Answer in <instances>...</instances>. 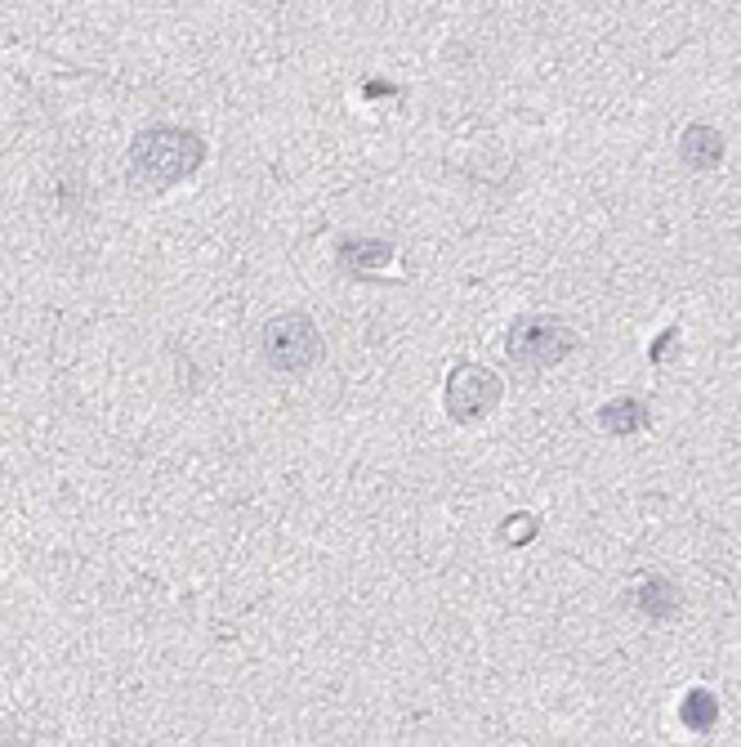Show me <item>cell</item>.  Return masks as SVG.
Returning <instances> with one entry per match:
<instances>
[{"mask_svg":"<svg viewBox=\"0 0 741 747\" xmlns=\"http://www.w3.org/2000/svg\"><path fill=\"white\" fill-rule=\"evenodd\" d=\"M202 162H206V144L196 134L179 130V126H153L130 144L134 179L153 183V189H166V183L188 179Z\"/></svg>","mask_w":741,"mask_h":747,"instance_id":"6da1fadb","label":"cell"},{"mask_svg":"<svg viewBox=\"0 0 741 747\" xmlns=\"http://www.w3.org/2000/svg\"><path fill=\"white\" fill-rule=\"evenodd\" d=\"M264 358L277 371H309L322 358V332L309 313H282L264 327Z\"/></svg>","mask_w":741,"mask_h":747,"instance_id":"7a4b0ae2","label":"cell"},{"mask_svg":"<svg viewBox=\"0 0 741 747\" xmlns=\"http://www.w3.org/2000/svg\"><path fill=\"white\" fill-rule=\"evenodd\" d=\"M572 345H576L572 327H563L559 318H546V313L518 318L510 332V358L523 367H554L559 358L572 354Z\"/></svg>","mask_w":741,"mask_h":747,"instance_id":"3957f363","label":"cell"},{"mask_svg":"<svg viewBox=\"0 0 741 747\" xmlns=\"http://www.w3.org/2000/svg\"><path fill=\"white\" fill-rule=\"evenodd\" d=\"M442 403H447V416H452V422H461V426L482 422V416L501 403V381H497V371H487V367H478V363H461L452 377H447Z\"/></svg>","mask_w":741,"mask_h":747,"instance_id":"277c9868","label":"cell"},{"mask_svg":"<svg viewBox=\"0 0 741 747\" xmlns=\"http://www.w3.org/2000/svg\"><path fill=\"white\" fill-rule=\"evenodd\" d=\"M683 157L693 162L697 170L719 166V157H724V139H719V130H710V126H693V130L683 134Z\"/></svg>","mask_w":741,"mask_h":747,"instance_id":"5b68a950","label":"cell"},{"mask_svg":"<svg viewBox=\"0 0 741 747\" xmlns=\"http://www.w3.org/2000/svg\"><path fill=\"white\" fill-rule=\"evenodd\" d=\"M599 422H603L608 435H634V430L648 426V407L638 403V399H621V403H608L599 412Z\"/></svg>","mask_w":741,"mask_h":747,"instance_id":"8992f818","label":"cell"},{"mask_svg":"<svg viewBox=\"0 0 741 747\" xmlns=\"http://www.w3.org/2000/svg\"><path fill=\"white\" fill-rule=\"evenodd\" d=\"M339 260H344V269H354V273H371V269H380V264H389L393 260V247L389 242H358V238H349L339 247Z\"/></svg>","mask_w":741,"mask_h":747,"instance_id":"52a82bcc","label":"cell"},{"mask_svg":"<svg viewBox=\"0 0 741 747\" xmlns=\"http://www.w3.org/2000/svg\"><path fill=\"white\" fill-rule=\"evenodd\" d=\"M715 721H719V703H715L710 689H693V693L683 698V725H688V730L706 734Z\"/></svg>","mask_w":741,"mask_h":747,"instance_id":"ba28073f","label":"cell"},{"mask_svg":"<svg viewBox=\"0 0 741 747\" xmlns=\"http://www.w3.org/2000/svg\"><path fill=\"white\" fill-rule=\"evenodd\" d=\"M638 604H644V614H648V618H670V614L679 609V595H674V586H670V582L648 578V582H644V591H638Z\"/></svg>","mask_w":741,"mask_h":747,"instance_id":"9c48e42d","label":"cell"}]
</instances>
